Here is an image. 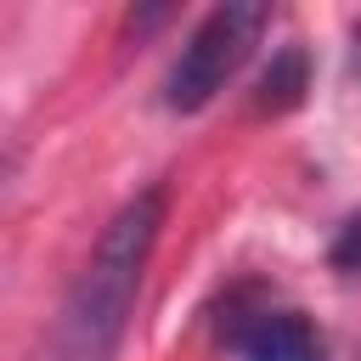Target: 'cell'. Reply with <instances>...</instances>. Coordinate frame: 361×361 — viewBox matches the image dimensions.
<instances>
[{"label":"cell","mask_w":361,"mask_h":361,"mask_svg":"<svg viewBox=\"0 0 361 361\" xmlns=\"http://www.w3.org/2000/svg\"><path fill=\"white\" fill-rule=\"evenodd\" d=\"M158 226H164V186H147L135 192L113 220L107 231L96 237L79 282L68 288V305H62V355L68 361H107L130 327V310H135V288H141V271H147V254L158 243Z\"/></svg>","instance_id":"cell-1"},{"label":"cell","mask_w":361,"mask_h":361,"mask_svg":"<svg viewBox=\"0 0 361 361\" xmlns=\"http://www.w3.org/2000/svg\"><path fill=\"white\" fill-rule=\"evenodd\" d=\"M265 28H271V6H259V0H226V6H214L186 34L180 56L169 62V73H164V107L169 113H203L226 90V79L254 56V45H259Z\"/></svg>","instance_id":"cell-2"},{"label":"cell","mask_w":361,"mask_h":361,"mask_svg":"<svg viewBox=\"0 0 361 361\" xmlns=\"http://www.w3.org/2000/svg\"><path fill=\"white\" fill-rule=\"evenodd\" d=\"M226 344L243 355V361H322L327 344L322 333L288 310V305H254V310H237L226 322Z\"/></svg>","instance_id":"cell-3"},{"label":"cell","mask_w":361,"mask_h":361,"mask_svg":"<svg viewBox=\"0 0 361 361\" xmlns=\"http://www.w3.org/2000/svg\"><path fill=\"white\" fill-rule=\"evenodd\" d=\"M305 90H310V62H305L299 45H282V51L271 56V68L259 73L254 107H259V113H288V107L305 102Z\"/></svg>","instance_id":"cell-4"},{"label":"cell","mask_w":361,"mask_h":361,"mask_svg":"<svg viewBox=\"0 0 361 361\" xmlns=\"http://www.w3.org/2000/svg\"><path fill=\"white\" fill-rule=\"evenodd\" d=\"M327 259H333L338 271H361V214H350V220L338 226V237H333Z\"/></svg>","instance_id":"cell-5"},{"label":"cell","mask_w":361,"mask_h":361,"mask_svg":"<svg viewBox=\"0 0 361 361\" xmlns=\"http://www.w3.org/2000/svg\"><path fill=\"white\" fill-rule=\"evenodd\" d=\"M350 62H355V73H361V23L350 28Z\"/></svg>","instance_id":"cell-6"}]
</instances>
